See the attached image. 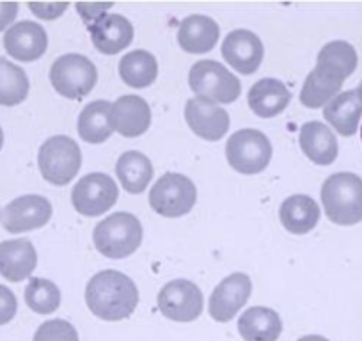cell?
<instances>
[{
    "label": "cell",
    "instance_id": "41",
    "mask_svg": "<svg viewBox=\"0 0 362 341\" xmlns=\"http://www.w3.org/2000/svg\"><path fill=\"white\" fill-rule=\"evenodd\" d=\"M0 214H2V212H0Z\"/></svg>",
    "mask_w": 362,
    "mask_h": 341
},
{
    "label": "cell",
    "instance_id": "1",
    "mask_svg": "<svg viewBox=\"0 0 362 341\" xmlns=\"http://www.w3.org/2000/svg\"><path fill=\"white\" fill-rule=\"evenodd\" d=\"M86 302L90 313H95L98 318L119 322L135 311L139 290L124 274L117 270H102L87 283Z\"/></svg>",
    "mask_w": 362,
    "mask_h": 341
},
{
    "label": "cell",
    "instance_id": "35",
    "mask_svg": "<svg viewBox=\"0 0 362 341\" xmlns=\"http://www.w3.org/2000/svg\"><path fill=\"white\" fill-rule=\"evenodd\" d=\"M109 9H112V4H76V11L86 20L87 25L103 18Z\"/></svg>",
    "mask_w": 362,
    "mask_h": 341
},
{
    "label": "cell",
    "instance_id": "7",
    "mask_svg": "<svg viewBox=\"0 0 362 341\" xmlns=\"http://www.w3.org/2000/svg\"><path fill=\"white\" fill-rule=\"evenodd\" d=\"M229 166L242 175H257L272 160V144L267 135L254 128L238 130L226 144Z\"/></svg>",
    "mask_w": 362,
    "mask_h": 341
},
{
    "label": "cell",
    "instance_id": "12",
    "mask_svg": "<svg viewBox=\"0 0 362 341\" xmlns=\"http://www.w3.org/2000/svg\"><path fill=\"white\" fill-rule=\"evenodd\" d=\"M252 283L247 274H231L217 284L210 297V315L217 322H229L247 304Z\"/></svg>",
    "mask_w": 362,
    "mask_h": 341
},
{
    "label": "cell",
    "instance_id": "27",
    "mask_svg": "<svg viewBox=\"0 0 362 341\" xmlns=\"http://www.w3.org/2000/svg\"><path fill=\"white\" fill-rule=\"evenodd\" d=\"M343 88V80L325 69L315 68L305 79L300 91L302 105L308 109H320L336 98Z\"/></svg>",
    "mask_w": 362,
    "mask_h": 341
},
{
    "label": "cell",
    "instance_id": "22",
    "mask_svg": "<svg viewBox=\"0 0 362 341\" xmlns=\"http://www.w3.org/2000/svg\"><path fill=\"white\" fill-rule=\"evenodd\" d=\"M291 100V93L281 80H257L249 91V107L256 116L276 117L283 112Z\"/></svg>",
    "mask_w": 362,
    "mask_h": 341
},
{
    "label": "cell",
    "instance_id": "5",
    "mask_svg": "<svg viewBox=\"0 0 362 341\" xmlns=\"http://www.w3.org/2000/svg\"><path fill=\"white\" fill-rule=\"evenodd\" d=\"M189 83L196 98L214 103H233L242 93L240 80L217 61L196 62L190 69Z\"/></svg>",
    "mask_w": 362,
    "mask_h": 341
},
{
    "label": "cell",
    "instance_id": "16",
    "mask_svg": "<svg viewBox=\"0 0 362 341\" xmlns=\"http://www.w3.org/2000/svg\"><path fill=\"white\" fill-rule=\"evenodd\" d=\"M87 30L96 50L105 55L119 54L134 40V27L121 15H105L89 23Z\"/></svg>",
    "mask_w": 362,
    "mask_h": 341
},
{
    "label": "cell",
    "instance_id": "10",
    "mask_svg": "<svg viewBox=\"0 0 362 341\" xmlns=\"http://www.w3.org/2000/svg\"><path fill=\"white\" fill-rule=\"evenodd\" d=\"M204 299L192 281L174 279L158 294V309L173 322H194L203 313Z\"/></svg>",
    "mask_w": 362,
    "mask_h": 341
},
{
    "label": "cell",
    "instance_id": "36",
    "mask_svg": "<svg viewBox=\"0 0 362 341\" xmlns=\"http://www.w3.org/2000/svg\"><path fill=\"white\" fill-rule=\"evenodd\" d=\"M18 15L16 2H0V30L8 29Z\"/></svg>",
    "mask_w": 362,
    "mask_h": 341
},
{
    "label": "cell",
    "instance_id": "24",
    "mask_svg": "<svg viewBox=\"0 0 362 341\" xmlns=\"http://www.w3.org/2000/svg\"><path fill=\"white\" fill-rule=\"evenodd\" d=\"M281 222L293 235H305L313 231L320 221V207L313 197L297 194L284 200L279 210Z\"/></svg>",
    "mask_w": 362,
    "mask_h": 341
},
{
    "label": "cell",
    "instance_id": "15",
    "mask_svg": "<svg viewBox=\"0 0 362 341\" xmlns=\"http://www.w3.org/2000/svg\"><path fill=\"white\" fill-rule=\"evenodd\" d=\"M47 47L48 36L45 29L40 23L29 22V20L15 23L4 36L6 52L16 61H37L47 52Z\"/></svg>",
    "mask_w": 362,
    "mask_h": 341
},
{
    "label": "cell",
    "instance_id": "18",
    "mask_svg": "<svg viewBox=\"0 0 362 341\" xmlns=\"http://www.w3.org/2000/svg\"><path fill=\"white\" fill-rule=\"evenodd\" d=\"M114 132L123 137L134 139L146 134L151 125V109L141 96H121L112 105Z\"/></svg>",
    "mask_w": 362,
    "mask_h": 341
},
{
    "label": "cell",
    "instance_id": "20",
    "mask_svg": "<svg viewBox=\"0 0 362 341\" xmlns=\"http://www.w3.org/2000/svg\"><path fill=\"white\" fill-rule=\"evenodd\" d=\"M300 148L311 162L330 166L337 158V141L334 132L320 121H309L300 128Z\"/></svg>",
    "mask_w": 362,
    "mask_h": 341
},
{
    "label": "cell",
    "instance_id": "29",
    "mask_svg": "<svg viewBox=\"0 0 362 341\" xmlns=\"http://www.w3.org/2000/svg\"><path fill=\"white\" fill-rule=\"evenodd\" d=\"M316 68L325 69L344 82L357 68V52L346 41H330L320 50Z\"/></svg>",
    "mask_w": 362,
    "mask_h": 341
},
{
    "label": "cell",
    "instance_id": "13",
    "mask_svg": "<svg viewBox=\"0 0 362 341\" xmlns=\"http://www.w3.org/2000/svg\"><path fill=\"white\" fill-rule=\"evenodd\" d=\"M185 120L190 130L204 141H221L229 130V114L217 103L203 98L187 102Z\"/></svg>",
    "mask_w": 362,
    "mask_h": 341
},
{
    "label": "cell",
    "instance_id": "25",
    "mask_svg": "<svg viewBox=\"0 0 362 341\" xmlns=\"http://www.w3.org/2000/svg\"><path fill=\"white\" fill-rule=\"evenodd\" d=\"M112 105L105 100L93 102L80 112L78 135L89 144H102L112 135Z\"/></svg>",
    "mask_w": 362,
    "mask_h": 341
},
{
    "label": "cell",
    "instance_id": "17",
    "mask_svg": "<svg viewBox=\"0 0 362 341\" xmlns=\"http://www.w3.org/2000/svg\"><path fill=\"white\" fill-rule=\"evenodd\" d=\"M37 265V254L27 238L0 242V276L11 283L30 277Z\"/></svg>",
    "mask_w": 362,
    "mask_h": 341
},
{
    "label": "cell",
    "instance_id": "28",
    "mask_svg": "<svg viewBox=\"0 0 362 341\" xmlns=\"http://www.w3.org/2000/svg\"><path fill=\"white\" fill-rule=\"evenodd\" d=\"M119 75L130 88L144 89L156 80L158 64L149 52L134 50L119 61Z\"/></svg>",
    "mask_w": 362,
    "mask_h": 341
},
{
    "label": "cell",
    "instance_id": "8",
    "mask_svg": "<svg viewBox=\"0 0 362 341\" xmlns=\"http://www.w3.org/2000/svg\"><path fill=\"white\" fill-rule=\"evenodd\" d=\"M197 201V189L192 180L177 173H167L153 185L149 192V204L162 217H183L194 208Z\"/></svg>",
    "mask_w": 362,
    "mask_h": 341
},
{
    "label": "cell",
    "instance_id": "23",
    "mask_svg": "<svg viewBox=\"0 0 362 341\" xmlns=\"http://www.w3.org/2000/svg\"><path fill=\"white\" fill-rule=\"evenodd\" d=\"M238 333L243 341H277L283 333V320L272 308L256 306L242 313Z\"/></svg>",
    "mask_w": 362,
    "mask_h": 341
},
{
    "label": "cell",
    "instance_id": "9",
    "mask_svg": "<svg viewBox=\"0 0 362 341\" xmlns=\"http://www.w3.org/2000/svg\"><path fill=\"white\" fill-rule=\"evenodd\" d=\"M117 196L119 190L109 175L90 173L73 187L71 203L78 214L86 217H98L116 204Z\"/></svg>",
    "mask_w": 362,
    "mask_h": 341
},
{
    "label": "cell",
    "instance_id": "32",
    "mask_svg": "<svg viewBox=\"0 0 362 341\" xmlns=\"http://www.w3.org/2000/svg\"><path fill=\"white\" fill-rule=\"evenodd\" d=\"M33 341H78V333L69 322L55 318L41 323Z\"/></svg>",
    "mask_w": 362,
    "mask_h": 341
},
{
    "label": "cell",
    "instance_id": "40",
    "mask_svg": "<svg viewBox=\"0 0 362 341\" xmlns=\"http://www.w3.org/2000/svg\"><path fill=\"white\" fill-rule=\"evenodd\" d=\"M361 141H362V127H361Z\"/></svg>",
    "mask_w": 362,
    "mask_h": 341
},
{
    "label": "cell",
    "instance_id": "30",
    "mask_svg": "<svg viewBox=\"0 0 362 341\" xmlns=\"http://www.w3.org/2000/svg\"><path fill=\"white\" fill-rule=\"evenodd\" d=\"M29 95V79L20 66L0 57V105L15 107L25 102Z\"/></svg>",
    "mask_w": 362,
    "mask_h": 341
},
{
    "label": "cell",
    "instance_id": "38",
    "mask_svg": "<svg viewBox=\"0 0 362 341\" xmlns=\"http://www.w3.org/2000/svg\"><path fill=\"white\" fill-rule=\"evenodd\" d=\"M2 144H4V132L0 128V149H2Z\"/></svg>",
    "mask_w": 362,
    "mask_h": 341
},
{
    "label": "cell",
    "instance_id": "21",
    "mask_svg": "<svg viewBox=\"0 0 362 341\" xmlns=\"http://www.w3.org/2000/svg\"><path fill=\"white\" fill-rule=\"evenodd\" d=\"M327 123L343 137H351L358 130V121L362 117V98L355 91L339 93L330 100L323 109Z\"/></svg>",
    "mask_w": 362,
    "mask_h": 341
},
{
    "label": "cell",
    "instance_id": "4",
    "mask_svg": "<svg viewBox=\"0 0 362 341\" xmlns=\"http://www.w3.org/2000/svg\"><path fill=\"white\" fill-rule=\"evenodd\" d=\"M37 163L43 178L52 185H68L82 166V153L78 144L66 135L50 137L40 148Z\"/></svg>",
    "mask_w": 362,
    "mask_h": 341
},
{
    "label": "cell",
    "instance_id": "2",
    "mask_svg": "<svg viewBox=\"0 0 362 341\" xmlns=\"http://www.w3.org/2000/svg\"><path fill=\"white\" fill-rule=\"evenodd\" d=\"M322 203L334 224H358L362 221V180L354 173L329 176L322 185Z\"/></svg>",
    "mask_w": 362,
    "mask_h": 341
},
{
    "label": "cell",
    "instance_id": "14",
    "mask_svg": "<svg viewBox=\"0 0 362 341\" xmlns=\"http://www.w3.org/2000/svg\"><path fill=\"white\" fill-rule=\"evenodd\" d=\"M222 55L242 75L257 71L263 62L264 48L259 37L245 29L233 30L222 43Z\"/></svg>",
    "mask_w": 362,
    "mask_h": 341
},
{
    "label": "cell",
    "instance_id": "19",
    "mask_svg": "<svg viewBox=\"0 0 362 341\" xmlns=\"http://www.w3.org/2000/svg\"><path fill=\"white\" fill-rule=\"evenodd\" d=\"M221 29L210 16L194 15L181 22L177 30V43L189 54H206L217 45Z\"/></svg>",
    "mask_w": 362,
    "mask_h": 341
},
{
    "label": "cell",
    "instance_id": "39",
    "mask_svg": "<svg viewBox=\"0 0 362 341\" xmlns=\"http://www.w3.org/2000/svg\"><path fill=\"white\" fill-rule=\"evenodd\" d=\"M357 93H358V96H361V98H362V80H361V86H358Z\"/></svg>",
    "mask_w": 362,
    "mask_h": 341
},
{
    "label": "cell",
    "instance_id": "3",
    "mask_svg": "<svg viewBox=\"0 0 362 341\" xmlns=\"http://www.w3.org/2000/svg\"><path fill=\"white\" fill-rule=\"evenodd\" d=\"M95 247L110 260L127 258L142 242V226L135 215L117 212L96 224L93 231Z\"/></svg>",
    "mask_w": 362,
    "mask_h": 341
},
{
    "label": "cell",
    "instance_id": "33",
    "mask_svg": "<svg viewBox=\"0 0 362 341\" xmlns=\"http://www.w3.org/2000/svg\"><path fill=\"white\" fill-rule=\"evenodd\" d=\"M18 309V302H16L15 294L9 290L8 287L0 284V325L11 322Z\"/></svg>",
    "mask_w": 362,
    "mask_h": 341
},
{
    "label": "cell",
    "instance_id": "34",
    "mask_svg": "<svg viewBox=\"0 0 362 341\" xmlns=\"http://www.w3.org/2000/svg\"><path fill=\"white\" fill-rule=\"evenodd\" d=\"M30 11L41 20H55L68 9V2H30Z\"/></svg>",
    "mask_w": 362,
    "mask_h": 341
},
{
    "label": "cell",
    "instance_id": "11",
    "mask_svg": "<svg viewBox=\"0 0 362 341\" xmlns=\"http://www.w3.org/2000/svg\"><path fill=\"white\" fill-rule=\"evenodd\" d=\"M50 219V201L36 194L16 197L2 212V226L9 233H25L43 228Z\"/></svg>",
    "mask_w": 362,
    "mask_h": 341
},
{
    "label": "cell",
    "instance_id": "37",
    "mask_svg": "<svg viewBox=\"0 0 362 341\" xmlns=\"http://www.w3.org/2000/svg\"><path fill=\"white\" fill-rule=\"evenodd\" d=\"M298 341H329V340L323 336H318V334H311V336H302Z\"/></svg>",
    "mask_w": 362,
    "mask_h": 341
},
{
    "label": "cell",
    "instance_id": "26",
    "mask_svg": "<svg viewBox=\"0 0 362 341\" xmlns=\"http://www.w3.org/2000/svg\"><path fill=\"white\" fill-rule=\"evenodd\" d=\"M116 175L127 192L142 194L153 178V163L144 153L127 151L117 160Z\"/></svg>",
    "mask_w": 362,
    "mask_h": 341
},
{
    "label": "cell",
    "instance_id": "31",
    "mask_svg": "<svg viewBox=\"0 0 362 341\" xmlns=\"http://www.w3.org/2000/svg\"><path fill=\"white\" fill-rule=\"evenodd\" d=\"M25 302L37 315H50L61 306V291L52 281L33 277L25 288Z\"/></svg>",
    "mask_w": 362,
    "mask_h": 341
},
{
    "label": "cell",
    "instance_id": "6",
    "mask_svg": "<svg viewBox=\"0 0 362 341\" xmlns=\"http://www.w3.org/2000/svg\"><path fill=\"white\" fill-rule=\"evenodd\" d=\"M96 66L80 54H66L50 68V82L59 95L69 100H80L96 86Z\"/></svg>",
    "mask_w": 362,
    "mask_h": 341
}]
</instances>
